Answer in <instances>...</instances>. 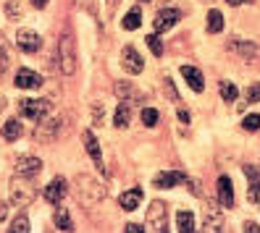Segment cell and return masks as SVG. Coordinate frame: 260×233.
<instances>
[{"label":"cell","mask_w":260,"mask_h":233,"mask_svg":"<svg viewBox=\"0 0 260 233\" xmlns=\"http://www.w3.org/2000/svg\"><path fill=\"white\" fill-rule=\"evenodd\" d=\"M76 199H79L84 207H92L100 199H105V186L87 173L76 176Z\"/></svg>","instance_id":"6da1fadb"},{"label":"cell","mask_w":260,"mask_h":233,"mask_svg":"<svg viewBox=\"0 0 260 233\" xmlns=\"http://www.w3.org/2000/svg\"><path fill=\"white\" fill-rule=\"evenodd\" d=\"M37 191H35V186H32V178H24V176H13L11 181V205L13 207H29L35 202Z\"/></svg>","instance_id":"7a4b0ae2"},{"label":"cell","mask_w":260,"mask_h":233,"mask_svg":"<svg viewBox=\"0 0 260 233\" xmlns=\"http://www.w3.org/2000/svg\"><path fill=\"white\" fill-rule=\"evenodd\" d=\"M58 68L63 73L76 71V50H74V37L71 34H63L58 42Z\"/></svg>","instance_id":"3957f363"},{"label":"cell","mask_w":260,"mask_h":233,"mask_svg":"<svg viewBox=\"0 0 260 233\" xmlns=\"http://www.w3.org/2000/svg\"><path fill=\"white\" fill-rule=\"evenodd\" d=\"M60 126H63V118H60V115H55V118H48V115H45L42 121H37L35 142H40V144H50L53 139L60 134Z\"/></svg>","instance_id":"277c9868"},{"label":"cell","mask_w":260,"mask_h":233,"mask_svg":"<svg viewBox=\"0 0 260 233\" xmlns=\"http://www.w3.org/2000/svg\"><path fill=\"white\" fill-rule=\"evenodd\" d=\"M145 225H147L150 230L166 233V230H168V205H163V202H152V205L147 207Z\"/></svg>","instance_id":"5b68a950"},{"label":"cell","mask_w":260,"mask_h":233,"mask_svg":"<svg viewBox=\"0 0 260 233\" xmlns=\"http://www.w3.org/2000/svg\"><path fill=\"white\" fill-rule=\"evenodd\" d=\"M50 107H53L50 100H19V113H21V118H29V121H35V123L48 115Z\"/></svg>","instance_id":"8992f818"},{"label":"cell","mask_w":260,"mask_h":233,"mask_svg":"<svg viewBox=\"0 0 260 233\" xmlns=\"http://www.w3.org/2000/svg\"><path fill=\"white\" fill-rule=\"evenodd\" d=\"M66 194H69V183H66L63 176H55L48 186H45V199H48L50 205H60V202L66 199Z\"/></svg>","instance_id":"52a82bcc"},{"label":"cell","mask_w":260,"mask_h":233,"mask_svg":"<svg viewBox=\"0 0 260 233\" xmlns=\"http://www.w3.org/2000/svg\"><path fill=\"white\" fill-rule=\"evenodd\" d=\"M42 173V160L40 158H32V154H21L16 160V176H24V178H35Z\"/></svg>","instance_id":"ba28073f"},{"label":"cell","mask_w":260,"mask_h":233,"mask_svg":"<svg viewBox=\"0 0 260 233\" xmlns=\"http://www.w3.org/2000/svg\"><path fill=\"white\" fill-rule=\"evenodd\" d=\"M121 66H124V71L126 73H142V68H145V60H142V55L137 53L132 45H126L124 50H121Z\"/></svg>","instance_id":"9c48e42d"},{"label":"cell","mask_w":260,"mask_h":233,"mask_svg":"<svg viewBox=\"0 0 260 233\" xmlns=\"http://www.w3.org/2000/svg\"><path fill=\"white\" fill-rule=\"evenodd\" d=\"M181 19V13L176 8H166V11H158V16H155V34L160 32H168L171 26H176Z\"/></svg>","instance_id":"30bf717a"},{"label":"cell","mask_w":260,"mask_h":233,"mask_svg":"<svg viewBox=\"0 0 260 233\" xmlns=\"http://www.w3.org/2000/svg\"><path fill=\"white\" fill-rule=\"evenodd\" d=\"M16 45L24 50V53H37L42 48V37L37 32H29V29H21L16 34Z\"/></svg>","instance_id":"8fae6325"},{"label":"cell","mask_w":260,"mask_h":233,"mask_svg":"<svg viewBox=\"0 0 260 233\" xmlns=\"http://www.w3.org/2000/svg\"><path fill=\"white\" fill-rule=\"evenodd\" d=\"M218 205L223 210H232L234 207V183L229 176H221L218 178Z\"/></svg>","instance_id":"7c38bea8"},{"label":"cell","mask_w":260,"mask_h":233,"mask_svg":"<svg viewBox=\"0 0 260 233\" xmlns=\"http://www.w3.org/2000/svg\"><path fill=\"white\" fill-rule=\"evenodd\" d=\"M16 84L19 89H40L42 87V76L40 73H35V71H29V68H21V71H16Z\"/></svg>","instance_id":"4fadbf2b"},{"label":"cell","mask_w":260,"mask_h":233,"mask_svg":"<svg viewBox=\"0 0 260 233\" xmlns=\"http://www.w3.org/2000/svg\"><path fill=\"white\" fill-rule=\"evenodd\" d=\"M181 181H184V173L171 170V173H160V176L152 178V186H155V189H174V186L181 183Z\"/></svg>","instance_id":"5bb4252c"},{"label":"cell","mask_w":260,"mask_h":233,"mask_svg":"<svg viewBox=\"0 0 260 233\" xmlns=\"http://www.w3.org/2000/svg\"><path fill=\"white\" fill-rule=\"evenodd\" d=\"M181 76H184V82H187L194 92H203V89H205V82H203L200 68H194V66H181Z\"/></svg>","instance_id":"9a60e30c"},{"label":"cell","mask_w":260,"mask_h":233,"mask_svg":"<svg viewBox=\"0 0 260 233\" xmlns=\"http://www.w3.org/2000/svg\"><path fill=\"white\" fill-rule=\"evenodd\" d=\"M121 207H124L126 212H132V210H137V207H140L142 205V189H140V186H134V189H129V191H124V194H121Z\"/></svg>","instance_id":"2e32d148"},{"label":"cell","mask_w":260,"mask_h":233,"mask_svg":"<svg viewBox=\"0 0 260 233\" xmlns=\"http://www.w3.org/2000/svg\"><path fill=\"white\" fill-rule=\"evenodd\" d=\"M129 118H132V102H129V100H121L118 107H116L113 123H116L118 129H126V126H129Z\"/></svg>","instance_id":"e0dca14e"},{"label":"cell","mask_w":260,"mask_h":233,"mask_svg":"<svg viewBox=\"0 0 260 233\" xmlns=\"http://www.w3.org/2000/svg\"><path fill=\"white\" fill-rule=\"evenodd\" d=\"M82 139H84V149L89 152V158H92L98 165H103V154H100V144H98L95 134H92V131H84Z\"/></svg>","instance_id":"ac0fdd59"},{"label":"cell","mask_w":260,"mask_h":233,"mask_svg":"<svg viewBox=\"0 0 260 233\" xmlns=\"http://www.w3.org/2000/svg\"><path fill=\"white\" fill-rule=\"evenodd\" d=\"M221 205L216 207V205H208L205 207V228L208 230H221Z\"/></svg>","instance_id":"d6986e66"},{"label":"cell","mask_w":260,"mask_h":233,"mask_svg":"<svg viewBox=\"0 0 260 233\" xmlns=\"http://www.w3.org/2000/svg\"><path fill=\"white\" fill-rule=\"evenodd\" d=\"M176 230L179 233H192L194 230V215L189 210H179L176 212Z\"/></svg>","instance_id":"ffe728a7"},{"label":"cell","mask_w":260,"mask_h":233,"mask_svg":"<svg viewBox=\"0 0 260 233\" xmlns=\"http://www.w3.org/2000/svg\"><path fill=\"white\" fill-rule=\"evenodd\" d=\"M24 134V126L16 121V118H11V121H6L3 123V136L8 139V142H16V139Z\"/></svg>","instance_id":"44dd1931"},{"label":"cell","mask_w":260,"mask_h":233,"mask_svg":"<svg viewBox=\"0 0 260 233\" xmlns=\"http://www.w3.org/2000/svg\"><path fill=\"white\" fill-rule=\"evenodd\" d=\"M53 220H55L58 230H74V220H71V215H69V210H66V207H60V205H58Z\"/></svg>","instance_id":"7402d4cb"},{"label":"cell","mask_w":260,"mask_h":233,"mask_svg":"<svg viewBox=\"0 0 260 233\" xmlns=\"http://www.w3.org/2000/svg\"><path fill=\"white\" fill-rule=\"evenodd\" d=\"M140 24H142V13H140V8H132L126 16H124V21H121V26H124L126 32H134V29H140Z\"/></svg>","instance_id":"603a6c76"},{"label":"cell","mask_w":260,"mask_h":233,"mask_svg":"<svg viewBox=\"0 0 260 233\" xmlns=\"http://www.w3.org/2000/svg\"><path fill=\"white\" fill-rule=\"evenodd\" d=\"M208 29L213 34H218L221 29H223V16H221V11H210L208 13Z\"/></svg>","instance_id":"cb8c5ba5"},{"label":"cell","mask_w":260,"mask_h":233,"mask_svg":"<svg viewBox=\"0 0 260 233\" xmlns=\"http://www.w3.org/2000/svg\"><path fill=\"white\" fill-rule=\"evenodd\" d=\"M11 230L13 233H29V230H32V228H29V217L24 212L16 215V217H13V223H11Z\"/></svg>","instance_id":"d4e9b609"},{"label":"cell","mask_w":260,"mask_h":233,"mask_svg":"<svg viewBox=\"0 0 260 233\" xmlns=\"http://www.w3.org/2000/svg\"><path fill=\"white\" fill-rule=\"evenodd\" d=\"M237 95H239V89H237L232 82H223V84H221V97H223L226 102H234Z\"/></svg>","instance_id":"484cf974"},{"label":"cell","mask_w":260,"mask_h":233,"mask_svg":"<svg viewBox=\"0 0 260 233\" xmlns=\"http://www.w3.org/2000/svg\"><path fill=\"white\" fill-rule=\"evenodd\" d=\"M142 123L147 129L158 126V110H155V107H145V110H142Z\"/></svg>","instance_id":"4316f807"},{"label":"cell","mask_w":260,"mask_h":233,"mask_svg":"<svg viewBox=\"0 0 260 233\" xmlns=\"http://www.w3.org/2000/svg\"><path fill=\"white\" fill-rule=\"evenodd\" d=\"M244 100H247V105H255V102H260V82H257V84H252L247 92H244Z\"/></svg>","instance_id":"83f0119b"},{"label":"cell","mask_w":260,"mask_h":233,"mask_svg":"<svg viewBox=\"0 0 260 233\" xmlns=\"http://www.w3.org/2000/svg\"><path fill=\"white\" fill-rule=\"evenodd\" d=\"M147 45H150L152 55H163V42H160L158 34H147Z\"/></svg>","instance_id":"f1b7e54d"},{"label":"cell","mask_w":260,"mask_h":233,"mask_svg":"<svg viewBox=\"0 0 260 233\" xmlns=\"http://www.w3.org/2000/svg\"><path fill=\"white\" fill-rule=\"evenodd\" d=\"M242 126L247 129V131H260V115L257 113L255 115H247V118L242 121Z\"/></svg>","instance_id":"f546056e"},{"label":"cell","mask_w":260,"mask_h":233,"mask_svg":"<svg viewBox=\"0 0 260 233\" xmlns=\"http://www.w3.org/2000/svg\"><path fill=\"white\" fill-rule=\"evenodd\" d=\"M116 95H118L121 100H129V97L134 95V89H132L129 84H124V82H118V84H116ZM129 102H132V100H129Z\"/></svg>","instance_id":"4dcf8cb0"},{"label":"cell","mask_w":260,"mask_h":233,"mask_svg":"<svg viewBox=\"0 0 260 233\" xmlns=\"http://www.w3.org/2000/svg\"><path fill=\"white\" fill-rule=\"evenodd\" d=\"M232 48H234V50H239L244 58H247V55H257V53H260L257 48H252V45H242V42H232Z\"/></svg>","instance_id":"1f68e13d"},{"label":"cell","mask_w":260,"mask_h":233,"mask_svg":"<svg viewBox=\"0 0 260 233\" xmlns=\"http://www.w3.org/2000/svg\"><path fill=\"white\" fill-rule=\"evenodd\" d=\"M247 199L252 202V205H257V202H260V178L250 183V191H247Z\"/></svg>","instance_id":"d6a6232c"},{"label":"cell","mask_w":260,"mask_h":233,"mask_svg":"<svg viewBox=\"0 0 260 233\" xmlns=\"http://www.w3.org/2000/svg\"><path fill=\"white\" fill-rule=\"evenodd\" d=\"M6 11H8V16H11V19H21V16H24V11H21L19 3H8Z\"/></svg>","instance_id":"836d02e7"},{"label":"cell","mask_w":260,"mask_h":233,"mask_svg":"<svg viewBox=\"0 0 260 233\" xmlns=\"http://www.w3.org/2000/svg\"><path fill=\"white\" fill-rule=\"evenodd\" d=\"M163 87H166V92H168V97H171V102H179V95H176V89H174V82L168 79V76L163 79Z\"/></svg>","instance_id":"e575fe53"},{"label":"cell","mask_w":260,"mask_h":233,"mask_svg":"<svg viewBox=\"0 0 260 233\" xmlns=\"http://www.w3.org/2000/svg\"><path fill=\"white\" fill-rule=\"evenodd\" d=\"M244 176H247L250 181H257V178H260V168H255V165H244Z\"/></svg>","instance_id":"d590c367"},{"label":"cell","mask_w":260,"mask_h":233,"mask_svg":"<svg viewBox=\"0 0 260 233\" xmlns=\"http://www.w3.org/2000/svg\"><path fill=\"white\" fill-rule=\"evenodd\" d=\"M244 233H260V225L257 223H244Z\"/></svg>","instance_id":"8d00e7d4"},{"label":"cell","mask_w":260,"mask_h":233,"mask_svg":"<svg viewBox=\"0 0 260 233\" xmlns=\"http://www.w3.org/2000/svg\"><path fill=\"white\" fill-rule=\"evenodd\" d=\"M142 230H145V228L137 225V223H129V225H126V233H142Z\"/></svg>","instance_id":"74e56055"},{"label":"cell","mask_w":260,"mask_h":233,"mask_svg":"<svg viewBox=\"0 0 260 233\" xmlns=\"http://www.w3.org/2000/svg\"><path fill=\"white\" fill-rule=\"evenodd\" d=\"M92 115H95V121H103V105L100 107H92Z\"/></svg>","instance_id":"f35d334b"},{"label":"cell","mask_w":260,"mask_h":233,"mask_svg":"<svg viewBox=\"0 0 260 233\" xmlns=\"http://www.w3.org/2000/svg\"><path fill=\"white\" fill-rule=\"evenodd\" d=\"M179 121L181 123H189V113L187 110H179Z\"/></svg>","instance_id":"ab89813d"},{"label":"cell","mask_w":260,"mask_h":233,"mask_svg":"<svg viewBox=\"0 0 260 233\" xmlns=\"http://www.w3.org/2000/svg\"><path fill=\"white\" fill-rule=\"evenodd\" d=\"M32 6L35 8H45V6H48V0H32Z\"/></svg>","instance_id":"60d3db41"},{"label":"cell","mask_w":260,"mask_h":233,"mask_svg":"<svg viewBox=\"0 0 260 233\" xmlns=\"http://www.w3.org/2000/svg\"><path fill=\"white\" fill-rule=\"evenodd\" d=\"M226 3H229V6H242L244 0H226Z\"/></svg>","instance_id":"b9f144b4"},{"label":"cell","mask_w":260,"mask_h":233,"mask_svg":"<svg viewBox=\"0 0 260 233\" xmlns=\"http://www.w3.org/2000/svg\"><path fill=\"white\" fill-rule=\"evenodd\" d=\"M3 107H6V102H3V97H0V110H3Z\"/></svg>","instance_id":"7bdbcfd3"},{"label":"cell","mask_w":260,"mask_h":233,"mask_svg":"<svg viewBox=\"0 0 260 233\" xmlns=\"http://www.w3.org/2000/svg\"><path fill=\"white\" fill-rule=\"evenodd\" d=\"M145 3H147V0H145Z\"/></svg>","instance_id":"ee69618b"}]
</instances>
